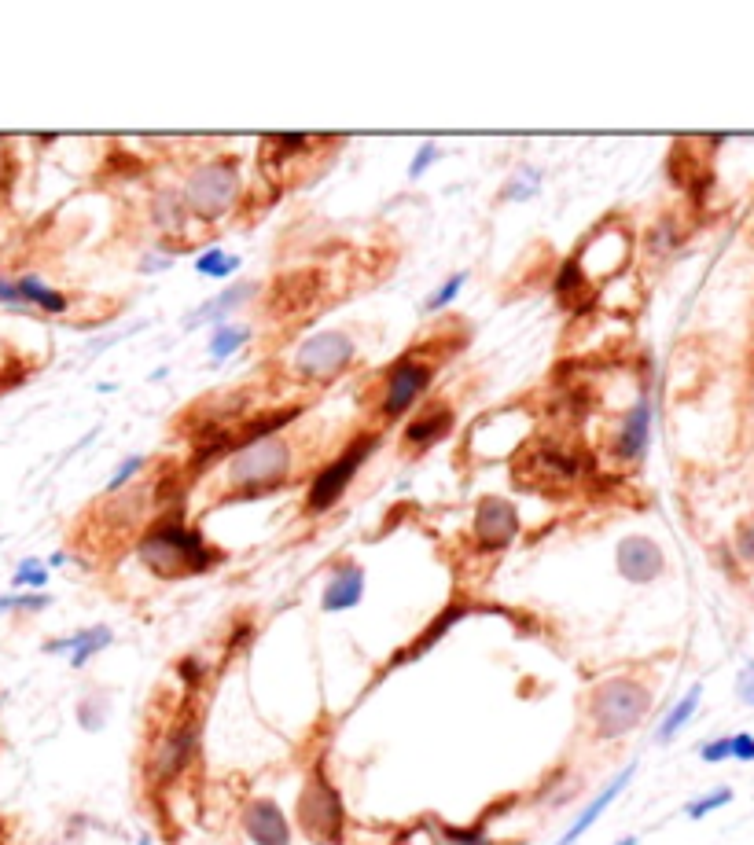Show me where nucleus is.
<instances>
[{
  "label": "nucleus",
  "mask_w": 754,
  "mask_h": 845,
  "mask_svg": "<svg viewBox=\"0 0 754 845\" xmlns=\"http://www.w3.org/2000/svg\"><path fill=\"white\" fill-rule=\"evenodd\" d=\"M736 555H740V563L754 566V519L740 522V530H736Z\"/></svg>",
  "instance_id": "obj_32"
},
{
  "label": "nucleus",
  "mask_w": 754,
  "mask_h": 845,
  "mask_svg": "<svg viewBox=\"0 0 754 845\" xmlns=\"http://www.w3.org/2000/svg\"><path fill=\"white\" fill-rule=\"evenodd\" d=\"M48 581V574L37 566V559H26L19 570H15V585H23V588H41Z\"/></svg>",
  "instance_id": "obj_33"
},
{
  "label": "nucleus",
  "mask_w": 754,
  "mask_h": 845,
  "mask_svg": "<svg viewBox=\"0 0 754 845\" xmlns=\"http://www.w3.org/2000/svg\"><path fill=\"white\" fill-rule=\"evenodd\" d=\"M648 434H652V401H648V394H640L637 401H633V408H629L626 416H622V427H618L615 434V460L622 463H640L644 460V452H648Z\"/></svg>",
  "instance_id": "obj_13"
},
{
  "label": "nucleus",
  "mask_w": 754,
  "mask_h": 845,
  "mask_svg": "<svg viewBox=\"0 0 754 845\" xmlns=\"http://www.w3.org/2000/svg\"><path fill=\"white\" fill-rule=\"evenodd\" d=\"M464 283H468V272H457V276H449V280L442 283V287H438V291L431 294V298H427V305H423V309H427V313H438V309H446V305L460 294V287H464Z\"/></svg>",
  "instance_id": "obj_28"
},
{
  "label": "nucleus",
  "mask_w": 754,
  "mask_h": 845,
  "mask_svg": "<svg viewBox=\"0 0 754 845\" xmlns=\"http://www.w3.org/2000/svg\"><path fill=\"white\" fill-rule=\"evenodd\" d=\"M471 537L482 552H504L519 537V511L504 496H482L479 507H475Z\"/></svg>",
  "instance_id": "obj_10"
},
{
  "label": "nucleus",
  "mask_w": 754,
  "mask_h": 845,
  "mask_svg": "<svg viewBox=\"0 0 754 845\" xmlns=\"http://www.w3.org/2000/svg\"><path fill=\"white\" fill-rule=\"evenodd\" d=\"M295 820H298V831L306 834L313 845L343 842V831H346L343 794H339V787L332 783L328 768L320 765V761L309 768L306 787H302L298 805H295Z\"/></svg>",
  "instance_id": "obj_3"
},
{
  "label": "nucleus",
  "mask_w": 754,
  "mask_h": 845,
  "mask_svg": "<svg viewBox=\"0 0 754 845\" xmlns=\"http://www.w3.org/2000/svg\"><path fill=\"white\" fill-rule=\"evenodd\" d=\"M107 643H111V629H103V625H96V629H81V632H74V636H67V640L48 643L45 651H52V654L70 651V665H74V669H81V665L89 662L92 654H100L103 647H107Z\"/></svg>",
  "instance_id": "obj_18"
},
{
  "label": "nucleus",
  "mask_w": 754,
  "mask_h": 845,
  "mask_svg": "<svg viewBox=\"0 0 754 845\" xmlns=\"http://www.w3.org/2000/svg\"><path fill=\"white\" fill-rule=\"evenodd\" d=\"M464 614H468V607H449L446 614H442V618L431 621V625L423 629L420 640H412L409 647H405V651L394 654V662H390V669H394V665H401V662H412V658H420L423 651H431V643L442 640V636H446V632L453 629V625H457V621L464 618Z\"/></svg>",
  "instance_id": "obj_19"
},
{
  "label": "nucleus",
  "mask_w": 754,
  "mask_h": 845,
  "mask_svg": "<svg viewBox=\"0 0 754 845\" xmlns=\"http://www.w3.org/2000/svg\"><path fill=\"white\" fill-rule=\"evenodd\" d=\"M648 710H652V688L633 676H611L596 684L585 706L596 739H622L648 717Z\"/></svg>",
  "instance_id": "obj_2"
},
{
  "label": "nucleus",
  "mask_w": 754,
  "mask_h": 845,
  "mask_svg": "<svg viewBox=\"0 0 754 845\" xmlns=\"http://www.w3.org/2000/svg\"><path fill=\"white\" fill-rule=\"evenodd\" d=\"M177 676L184 680V691H199V688H203L206 665L199 662V658H181V665H177Z\"/></svg>",
  "instance_id": "obj_31"
},
{
  "label": "nucleus",
  "mask_w": 754,
  "mask_h": 845,
  "mask_svg": "<svg viewBox=\"0 0 754 845\" xmlns=\"http://www.w3.org/2000/svg\"><path fill=\"white\" fill-rule=\"evenodd\" d=\"M251 338V331L240 324H218L214 327V338H210V353H214V361H225V357H232V353H240V346Z\"/></svg>",
  "instance_id": "obj_22"
},
{
  "label": "nucleus",
  "mask_w": 754,
  "mask_h": 845,
  "mask_svg": "<svg viewBox=\"0 0 754 845\" xmlns=\"http://www.w3.org/2000/svg\"><path fill=\"white\" fill-rule=\"evenodd\" d=\"M732 739V757L736 761H754V735H729Z\"/></svg>",
  "instance_id": "obj_37"
},
{
  "label": "nucleus",
  "mask_w": 754,
  "mask_h": 845,
  "mask_svg": "<svg viewBox=\"0 0 754 845\" xmlns=\"http://www.w3.org/2000/svg\"><path fill=\"white\" fill-rule=\"evenodd\" d=\"M236 203H240V173H236V162H229V158L203 162L184 184V206L199 221H218Z\"/></svg>",
  "instance_id": "obj_5"
},
{
  "label": "nucleus",
  "mask_w": 754,
  "mask_h": 845,
  "mask_svg": "<svg viewBox=\"0 0 754 845\" xmlns=\"http://www.w3.org/2000/svg\"><path fill=\"white\" fill-rule=\"evenodd\" d=\"M287 471H291V445L284 438H262L232 452L225 478L232 485V496H265L284 482Z\"/></svg>",
  "instance_id": "obj_4"
},
{
  "label": "nucleus",
  "mask_w": 754,
  "mask_h": 845,
  "mask_svg": "<svg viewBox=\"0 0 754 845\" xmlns=\"http://www.w3.org/2000/svg\"><path fill=\"white\" fill-rule=\"evenodd\" d=\"M155 221H159L162 232H181V225L188 221V206H184L181 195L162 192L155 199Z\"/></svg>",
  "instance_id": "obj_23"
},
{
  "label": "nucleus",
  "mask_w": 754,
  "mask_h": 845,
  "mask_svg": "<svg viewBox=\"0 0 754 845\" xmlns=\"http://www.w3.org/2000/svg\"><path fill=\"white\" fill-rule=\"evenodd\" d=\"M361 592H365V570L357 563H343L332 574V581L324 585V596H320V607L324 614H343V610H354L361 603Z\"/></svg>",
  "instance_id": "obj_14"
},
{
  "label": "nucleus",
  "mask_w": 754,
  "mask_h": 845,
  "mask_svg": "<svg viewBox=\"0 0 754 845\" xmlns=\"http://www.w3.org/2000/svg\"><path fill=\"white\" fill-rule=\"evenodd\" d=\"M442 838H446L449 845H497L493 842V834H486V827H442Z\"/></svg>",
  "instance_id": "obj_27"
},
{
  "label": "nucleus",
  "mask_w": 754,
  "mask_h": 845,
  "mask_svg": "<svg viewBox=\"0 0 754 845\" xmlns=\"http://www.w3.org/2000/svg\"><path fill=\"white\" fill-rule=\"evenodd\" d=\"M236 265H240V258H232V254H225V250H218V247L199 254V261H195V269L203 272V276H229Z\"/></svg>",
  "instance_id": "obj_25"
},
{
  "label": "nucleus",
  "mask_w": 754,
  "mask_h": 845,
  "mask_svg": "<svg viewBox=\"0 0 754 845\" xmlns=\"http://www.w3.org/2000/svg\"><path fill=\"white\" fill-rule=\"evenodd\" d=\"M453 430V412H449V405H427L420 412V416L412 419L409 427H405V445H412V449H427V445H435V441H442Z\"/></svg>",
  "instance_id": "obj_16"
},
{
  "label": "nucleus",
  "mask_w": 754,
  "mask_h": 845,
  "mask_svg": "<svg viewBox=\"0 0 754 845\" xmlns=\"http://www.w3.org/2000/svg\"><path fill=\"white\" fill-rule=\"evenodd\" d=\"M251 294H258V283H236V287H229L225 294H218L214 302H206V305H199L184 324L192 327V324H199V320H225V316L232 313V309H240Z\"/></svg>",
  "instance_id": "obj_20"
},
{
  "label": "nucleus",
  "mask_w": 754,
  "mask_h": 845,
  "mask_svg": "<svg viewBox=\"0 0 754 845\" xmlns=\"http://www.w3.org/2000/svg\"><path fill=\"white\" fill-rule=\"evenodd\" d=\"M140 563L159 577H192L210 574L221 563V552L210 548L206 537L192 526H184L181 511L159 519L137 544Z\"/></svg>",
  "instance_id": "obj_1"
},
{
  "label": "nucleus",
  "mask_w": 754,
  "mask_h": 845,
  "mask_svg": "<svg viewBox=\"0 0 754 845\" xmlns=\"http://www.w3.org/2000/svg\"><path fill=\"white\" fill-rule=\"evenodd\" d=\"M354 361V342L346 331H320L309 335L295 353V372L306 383H328L339 372H346Z\"/></svg>",
  "instance_id": "obj_8"
},
{
  "label": "nucleus",
  "mask_w": 754,
  "mask_h": 845,
  "mask_svg": "<svg viewBox=\"0 0 754 845\" xmlns=\"http://www.w3.org/2000/svg\"><path fill=\"white\" fill-rule=\"evenodd\" d=\"M633 768H637V765L622 768V772H618V776L611 779V783H607V787L600 790V794H596V798L589 801V805H585L582 816H578V820H574L571 827H567V834H563V838H560L556 845H574V842H578V838H582V834L589 831V827H593V823L600 820V816H604L607 805H611V801H615L618 794H622V790L629 787V779H633Z\"/></svg>",
  "instance_id": "obj_15"
},
{
  "label": "nucleus",
  "mask_w": 754,
  "mask_h": 845,
  "mask_svg": "<svg viewBox=\"0 0 754 845\" xmlns=\"http://www.w3.org/2000/svg\"><path fill=\"white\" fill-rule=\"evenodd\" d=\"M699 757L707 761V765H718V761H729L732 757V739L725 735V739H714V743H703V750H699Z\"/></svg>",
  "instance_id": "obj_34"
},
{
  "label": "nucleus",
  "mask_w": 754,
  "mask_h": 845,
  "mask_svg": "<svg viewBox=\"0 0 754 845\" xmlns=\"http://www.w3.org/2000/svg\"><path fill=\"white\" fill-rule=\"evenodd\" d=\"M582 283H585L582 261H578V258L563 261V265H560V276H556V294H560V302H571V294H574V291H582Z\"/></svg>",
  "instance_id": "obj_24"
},
{
  "label": "nucleus",
  "mask_w": 754,
  "mask_h": 845,
  "mask_svg": "<svg viewBox=\"0 0 754 845\" xmlns=\"http://www.w3.org/2000/svg\"><path fill=\"white\" fill-rule=\"evenodd\" d=\"M699 699H703V684H692V688H688L685 699L677 702L674 710H670V713H666V717H663V724H659V732H655V739H659V743H670V739H674V735L681 732V728H685V724L692 721V717H696Z\"/></svg>",
  "instance_id": "obj_21"
},
{
  "label": "nucleus",
  "mask_w": 754,
  "mask_h": 845,
  "mask_svg": "<svg viewBox=\"0 0 754 845\" xmlns=\"http://www.w3.org/2000/svg\"><path fill=\"white\" fill-rule=\"evenodd\" d=\"M199 728H203V721H199L195 713H188V717H181L177 724H170V728L162 732V739H155L151 757H148L151 787H166V783H173L184 768L192 765L195 746H199Z\"/></svg>",
  "instance_id": "obj_7"
},
{
  "label": "nucleus",
  "mask_w": 754,
  "mask_h": 845,
  "mask_svg": "<svg viewBox=\"0 0 754 845\" xmlns=\"http://www.w3.org/2000/svg\"><path fill=\"white\" fill-rule=\"evenodd\" d=\"M677 243H681V239H677V232L670 228V221H663V225H659V228L652 232V236H648V247H652V250L677 247Z\"/></svg>",
  "instance_id": "obj_36"
},
{
  "label": "nucleus",
  "mask_w": 754,
  "mask_h": 845,
  "mask_svg": "<svg viewBox=\"0 0 754 845\" xmlns=\"http://www.w3.org/2000/svg\"><path fill=\"white\" fill-rule=\"evenodd\" d=\"M243 831L254 845H291V823L273 798H254L243 809Z\"/></svg>",
  "instance_id": "obj_12"
},
{
  "label": "nucleus",
  "mask_w": 754,
  "mask_h": 845,
  "mask_svg": "<svg viewBox=\"0 0 754 845\" xmlns=\"http://www.w3.org/2000/svg\"><path fill=\"white\" fill-rule=\"evenodd\" d=\"M144 467H148V460H144V456H129V460L115 471V478L107 482V493H118V489L133 482V478H137V474L144 471Z\"/></svg>",
  "instance_id": "obj_30"
},
{
  "label": "nucleus",
  "mask_w": 754,
  "mask_h": 845,
  "mask_svg": "<svg viewBox=\"0 0 754 845\" xmlns=\"http://www.w3.org/2000/svg\"><path fill=\"white\" fill-rule=\"evenodd\" d=\"M376 445H379V434H361V438L350 441L328 467H320V471L313 474V482H309L306 515H324V511H332V507L339 504V496L346 493V485L354 482V474L361 471V463L368 460V452L376 449Z\"/></svg>",
  "instance_id": "obj_6"
},
{
  "label": "nucleus",
  "mask_w": 754,
  "mask_h": 845,
  "mask_svg": "<svg viewBox=\"0 0 754 845\" xmlns=\"http://www.w3.org/2000/svg\"><path fill=\"white\" fill-rule=\"evenodd\" d=\"M732 801V787H718L710 790V794H703V798H696L692 805L685 809L688 820H703V816H710L714 809H721V805H729Z\"/></svg>",
  "instance_id": "obj_26"
},
{
  "label": "nucleus",
  "mask_w": 754,
  "mask_h": 845,
  "mask_svg": "<svg viewBox=\"0 0 754 845\" xmlns=\"http://www.w3.org/2000/svg\"><path fill=\"white\" fill-rule=\"evenodd\" d=\"M431 375H435V364L420 361L416 353L401 357V361L387 372V379H383V405H379V416L387 419V423L405 416V412L423 397V390L431 383Z\"/></svg>",
  "instance_id": "obj_9"
},
{
  "label": "nucleus",
  "mask_w": 754,
  "mask_h": 845,
  "mask_svg": "<svg viewBox=\"0 0 754 845\" xmlns=\"http://www.w3.org/2000/svg\"><path fill=\"white\" fill-rule=\"evenodd\" d=\"M0 298L4 302H30V305H41V309H48V313H67V298L59 291H52V287H45L41 280H34V276H23V280H0Z\"/></svg>",
  "instance_id": "obj_17"
},
{
  "label": "nucleus",
  "mask_w": 754,
  "mask_h": 845,
  "mask_svg": "<svg viewBox=\"0 0 754 845\" xmlns=\"http://www.w3.org/2000/svg\"><path fill=\"white\" fill-rule=\"evenodd\" d=\"M615 845H637V838H622V842H615Z\"/></svg>",
  "instance_id": "obj_39"
},
{
  "label": "nucleus",
  "mask_w": 754,
  "mask_h": 845,
  "mask_svg": "<svg viewBox=\"0 0 754 845\" xmlns=\"http://www.w3.org/2000/svg\"><path fill=\"white\" fill-rule=\"evenodd\" d=\"M541 184H537V173L534 169H526V173H519V177H512V184L504 188V203H519V199H530V195L537 192Z\"/></svg>",
  "instance_id": "obj_29"
},
{
  "label": "nucleus",
  "mask_w": 754,
  "mask_h": 845,
  "mask_svg": "<svg viewBox=\"0 0 754 845\" xmlns=\"http://www.w3.org/2000/svg\"><path fill=\"white\" fill-rule=\"evenodd\" d=\"M740 699L747 702V706H754V662L740 673Z\"/></svg>",
  "instance_id": "obj_38"
},
{
  "label": "nucleus",
  "mask_w": 754,
  "mask_h": 845,
  "mask_svg": "<svg viewBox=\"0 0 754 845\" xmlns=\"http://www.w3.org/2000/svg\"><path fill=\"white\" fill-rule=\"evenodd\" d=\"M618 574L633 581V585H652L655 577H663L666 555L652 537H626L615 552Z\"/></svg>",
  "instance_id": "obj_11"
},
{
  "label": "nucleus",
  "mask_w": 754,
  "mask_h": 845,
  "mask_svg": "<svg viewBox=\"0 0 754 845\" xmlns=\"http://www.w3.org/2000/svg\"><path fill=\"white\" fill-rule=\"evenodd\" d=\"M438 155H442V151H438L435 144H423V147H420V155L412 158V166H409V177H412V181H420L423 173H427V166H431V162H438Z\"/></svg>",
  "instance_id": "obj_35"
}]
</instances>
